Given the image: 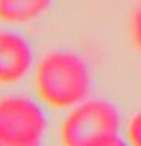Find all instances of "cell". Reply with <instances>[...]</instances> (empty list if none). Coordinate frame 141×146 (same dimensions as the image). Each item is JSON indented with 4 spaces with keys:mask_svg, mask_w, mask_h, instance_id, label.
Listing matches in <instances>:
<instances>
[{
    "mask_svg": "<svg viewBox=\"0 0 141 146\" xmlns=\"http://www.w3.org/2000/svg\"><path fill=\"white\" fill-rule=\"evenodd\" d=\"M34 52L27 41L15 32H0V84H14L29 73Z\"/></svg>",
    "mask_w": 141,
    "mask_h": 146,
    "instance_id": "277c9868",
    "label": "cell"
},
{
    "mask_svg": "<svg viewBox=\"0 0 141 146\" xmlns=\"http://www.w3.org/2000/svg\"><path fill=\"white\" fill-rule=\"evenodd\" d=\"M0 146H41V143H36V145H15V143H8V141L0 140Z\"/></svg>",
    "mask_w": 141,
    "mask_h": 146,
    "instance_id": "9c48e42d",
    "label": "cell"
},
{
    "mask_svg": "<svg viewBox=\"0 0 141 146\" xmlns=\"http://www.w3.org/2000/svg\"><path fill=\"white\" fill-rule=\"evenodd\" d=\"M120 113L103 99H85L64 119L61 137L64 146H102L118 135Z\"/></svg>",
    "mask_w": 141,
    "mask_h": 146,
    "instance_id": "7a4b0ae2",
    "label": "cell"
},
{
    "mask_svg": "<svg viewBox=\"0 0 141 146\" xmlns=\"http://www.w3.org/2000/svg\"><path fill=\"white\" fill-rule=\"evenodd\" d=\"M36 88L44 102L56 108H73L88 98L91 75L80 56L71 52H52L36 68Z\"/></svg>",
    "mask_w": 141,
    "mask_h": 146,
    "instance_id": "6da1fadb",
    "label": "cell"
},
{
    "mask_svg": "<svg viewBox=\"0 0 141 146\" xmlns=\"http://www.w3.org/2000/svg\"><path fill=\"white\" fill-rule=\"evenodd\" d=\"M102 146H129V145H127L120 135H117V137H114L112 140H109L108 143H105V145H102Z\"/></svg>",
    "mask_w": 141,
    "mask_h": 146,
    "instance_id": "ba28073f",
    "label": "cell"
},
{
    "mask_svg": "<svg viewBox=\"0 0 141 146\" xmlns=\"http://www.w3.org/2000/svg\"><path fill=\"white\" fill-rule=\"evenodd\" d=\"M127 135H129L130 146H141V111L136 113L129 122Z\"/></svg>",
    "mask_w": 141,
    "mask_h": 146,
    "instance_id": "8992f818",
    "label": "cell"
},
{
    "mask_svg": "<svg viewBox=\"0 0 141 146\" xmlns=\"http://www.w3.org/2000/svg\"><path fill=\"white\" fill-rule=\"evenodd\" d=\"M132 36H134L135 44L141 50V6L135 9L134 17H132Z\"/></svg>",
    "mask_w": 141,
    "mask_h": 146,
    "instance_id": "52a82bcc",
    "label": "cell"
},
{
    "mask_svg": "<svg viewBox=\"0 0 141 146\" xmlns=\"http://www.w3.org/2000/svg\"><path fill=\"white\" fill-rule=\"evenodd\" d=\"M47 129L43 108L27 96L0 99V140L15 145L41 143Z\"/></svg>",
    "mask_w": 141,
    "mask_h": 146,
    "instance_id": "3957f363",
    "label": "cell"
},
{
    "mask_svg": "<svg viewBox=\"0 0 141 146\" xmlns=\"http://www.w3.org/2000/svg\"><path fill=\"white\" fill-rule=\"evenodd\" d=\"M52 0H0V20L12 25L34 21L49 9Z\"/></svg>",
    "mask_w": 141,
    "mask_h": 146,
    "instance_id": "5b68a950",
    "label": "cell"
}]
</instances>
